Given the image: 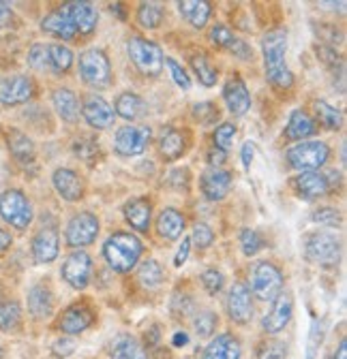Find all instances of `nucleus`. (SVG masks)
Returning a JSON list of instances; mask_svg holds the SVG:
<instances>
[{
  "mask_svg": "<svg viewBox=\"0 0 347 359\" xmlns=\"http://www.w3.org/2000/svg\"><path fill=\"white\" fill-rule=\"evenodd\" d=\"M285 50H287V34L285 30H270L262 39V52L266 65V77L277 88H289L294 83V75L285 65Z\"/></svg>",
  "mask_w": 347,
  "mask_h": 359,
  "instance_id": "f257e3e1",
  "label": "nucleus"
},
{
  "mask_svg": "<svg viewBox=\"0 0 347 359\" xmlns=\"http://www.w3.org/2000/svg\"><path fill=\"white\" fill-rule=\"evenodd\" d=\"M142 250H144L142 242L133 233H124V231L110 236L107 242L103 244L105 261L110 263V267L114 269V272H120V274L136 267V263L142 257Z\"/></svg>",
  "mask_w": 347,
  "mask_h": 359,
  "instance_id": "f03ea898",
  "label": "nucleus"
},
{
  "mask_svg": "<svg viewBox=\"0 0 347 359\" xmlns=\"http://www.w3.org/2000/svg\"><path fill=\"white\" fill-rule=\"evenodd\" d=\"M126 52H129V58H131V62L144 75H159L161 73V69H163V54H161V48H159L157 43H152L148 39H142V36H133V39H129Z\"/></svg>",
  "mask_w": 347,
  "mask_h": 359,
  "instance_id": "7ed1b4c3",
  "label": "nucleus"
},
{
  "mask_svg": "<svg viewBox=\"0 0 347 359\" xmlns=\"http://www.w3.org/2000/svg\"><path fill=\"white\" fill-rule=\"evenodd\" d=\"M0 216L15 229H26L32 220V205L22 191H5L0 195Z\"/></svg>",
  "mask_w": 347,
  "mask_h": 359,
  "instance_id": "20e7f679",
  "label": "nucleus"
},
{
  "mask_svg": "<svg viewBox=\"0 0 347 359\" xmlns=\"http://www.w3.org/2000/svg\"><path fill=\"white\" fill-rule=\"evenodd\" d=\"M281 285H283V276L279 269L268 263V261H262L253 267V274H251V291L257 299L262 302H273L279 291H281Z\"/></svg>",
  "mask_w": 347,
  "mask_h": 359,
  "instance_id": "39448f33",
  "label": "nucleus"
},
{
  "mask_svg": "<svg viewBox=\"0 0 347 359\" xmlns=\"http://www.w3.org/2000/svg\"><path fill=\"white\" fill-rule=\"evenodd\" d=\"M330 156V150L322 142H300L287 150V161L298 171H315Z\"/></svg>",
  "mask_w": 347,
  "mask_h": 359,
  "instance_id": "423d86ee",
  "label": "nucleus"
},
{
  "mask_svg": "<svg viewBox=\"0 0 347 359\" xmlns=\"http://www.w3.org/2000/svg\"><path fill=\"white\" fill-rule=\"evenodd\" d=\"M79 75L81 79L93 88H105L110 86L112 69L110 60L101 50H86L79 56Z\"/></svg>",
  "mask_w": 347,
  "mask_h": 359,
  "instance_id": "0eeeda50",
  "label": "nucleus"
},
{
  "mask_svg": "<svg viewBox=\"0 0 347 359\" xmlns=\"http://www.w3.org/2000/svg\"><path fill=\"white\" fill-rule=\"evenodd\" d=\"M305 257L322 267H332L339 263L341 246L339 240L330 233H311L305 240Z\"/></svg>",
  "mask_w": 347,
  "mask_h": 359,
  "instance_id": "6e6552de",
  "label": "nucleus"
},
{
  "mask_svg": "<svg viewBox=\"0 0 347 359\" xmlns=\"http://www.w3.org/2000/svg\"><path fill=\"white\" fill-rule=\"evenodd\" d=\"M97 233H99V220H97V216L91 214V212H79V214H75L69 220L65 238H67L69 246L77 248V246L93 244Z\"/></svg>",
  "mask_w": 347,
  "mask_h": 359,
  "instance_id": "1a4fd4ad",
  "label": "nucleus"
},
{
  "mask_svg": "<svg viewBox=\"0 0 347 359\" xmlns=\"http://www.w3.org/2000/svg\"><path fill=\"white\" fill-rule=\"evenodd\" d=\"M148 142H150L148 126H122L116 133L114 148L122 156H138L146 150Z\"/></svg>",
  "mask_w": 347,
  "mask_h": 359,
  "instance_id": "9d476101",
  "label": "nucleus"
},
{
  "mask_svg": "<svg viewBox=\"0 0 347 359\" xmlns=\"http://www.w3.org/2000/svg\"><path fill=\"white\" fill-rule=\"evenodd\" d=\"M91 274H93V261L89 257V252L77 250L73 255H69L63 263V278L73 287V289H86L91 283Z\"/></svg>",
  "mask_w": 347,
  "mask_h": 359,
  "instance_id": "9b49d317",
  "label": "nucleus"
},
{
  "mask_svg": "<svg viewBox=\"0 0 347 359\" xmlns=\"http://www.w3.org/2000/svg\"><path fill=\"white\" fill-rule=\"evenodd\" d=\"M32 93H34V83L24 75L0 77V103L3 105H22L30 101Z\"/></svg>",
  "mask_w": 347,
  "mask_h": 359,
  "instance_id": "f8f14e48",
  "label": "nucleus"
},
{
  "mask_svg": "<svg viewBox=\"0 0 347 359\" xmlns=\"http://www.w3.org/2000/svg\"><path fill=\"white\" fill-rule=\"evenodd\" d=\"M199 187H202V193H204L206 199H210V201H221L230 193L232 173L225 171V169H219V167H212V169H208V171L202 173Z\"/></svg>",
  "mask_w": 347,
  "mask_h": 359,
  "instance_id": "ddd939ff",
  "label": "nucleus"
},
{
  "mask_svg": "<svg viewBox=\"0 0 347 359\" xmlns=\"http://www.w3.org/2000/svg\"><path fill=\"white\" fill-rule=\"evenodd\" d=\"M228 314L234 323H247L253 314V299L247 285L236 283L228 295Z\"/></svg>",
  "mask_w": 347,
  "mask_h": 359,
  "instance_id": "4468645a",
  "label": "nucleus"
},
{
  "mask_svg": "<svg viewBox=\"0 0 347 359\" xmlns=\"http://www.w3.org/2000/svg\"><path fill=\"white\" fill-rule=\"evenodd\" d=\"M60 11L69 18L75 32H81V34L93 32L99 20L97 9L91 3H67L65 7H60Z\"/></svg>",
  "mask_w": 347,
  "mask_h": 359,
  "instance_id": "2eb2a0df",
  "label": "nucleus"
},
{
  "mask_svg": "<svg viewBox=\"0 0 347 359\" xmlns=\"http://www.w3.org/2000/svg\"><path fill=\"white\" fill-rule=\"evenodd\" d=\"M294 187L298 191L300 197H305L307 201H313L317 197H324L330 189L328 175L320 173V171H302L296 180Z\"/></svg>",
  "mask_w": 347,
  "mask_h": 359,
  "instance_id": "dca6fc26",
  "label": "nucleus"
},
{
  "mask_svg": "<svg viewBox=\"0 0 347 359\" xmlns=\"http://www.w3.org/2000/svg\"><path fill=\"white\" fill-rule=\"evenodd\" d=\"M292 312H294V304H292V297L287 293H279L275 299H273V310L264 317V330L268 334H279L281 330H285V325L289 323L292 319Z\"/></svg>",
  "mask_w": 347,
  "mask_h": 359,
  "instance_id": "f3484780",
  "label": "nucleus"
},
{
  "mask_svg": "<svg viewBox=\"0 0 347 359\" xmlns=\"http://www.w3.org/2000/svg\"><path fill=\"white\" fill-rule=\"evenodd\" d=\"M81 116L84 120L89 122L93 128H110L116 120V114L114 109L110 107L107 101H103L101 97H91V99H86L84 103V109H81Z\"/></svg>",
  "mask_w": 347,
  "mask_h": 359,
  "instance_id": "a211bd4d",
  "label": "nucleus"
},
{
  "mask_svg": "<svg viewBox=\"0 0 347 359\" xmlns=\"http://www.w3.org/2000/svg\"><path fill=\"white\" fill-rule=\"evenodd\" d=\"M32 257L37 263H52L58 257V233L52 227H43L32 238Z\"/></svg>",
  "mask_w": 347,
  "mask_h": 359,
  "instance_id": "6ab92c4d",
  "label": "nucleus"
},
{
  "mask_svg": "<svg viewBox=\"0 0 347 359\" xmlns=\"http://www.w3.org/2000/svg\"><path fill=\"white\" fill-rule=\"evenodd\" d=\"M223 99H225L230 111L236 114V116L247 114L249 107H251V95H249V90H247V86H244V81L240 77H234V79H230L225 83Z\"/></svg>",
  "mask_w": 347,
  "mask_h": 359,
  "instance_id": "aec40b11",
  "label": "nucleus"
},
{
  "mask_svg": "<svg viewBox=\"0 0 347 359\" xmlns=\"http://www.w3.org/2000/svg\"><path fill=\"white\" fill-rule=\"evenodd\" d=\"M52 182H54V189L58 191V195L67 201H77L84 195L81 180L71 169H56L52 175Z\"/></svg>",
  "mask_w": 347,
  "mask_h": 359,
  "instance_id": "412c9836",
  "label": "nucleus"
},
{
  "mask_svg": "<svg viewBox=\"0 0 347 359\" xmlns=\"http://www.w3.org/2000/svg\"><path fill=\"white\" fill-rule=\"evenodd\" d=\"M93 323V312L86 308V306H71L63 312V319H60V330L69 336H75L79 332H84Z\"/></svg>",
  "mask_w": 347,
  "mask_h": 359,
  "instance_id": "4be33fe9",
  "label": "nucleus"
},
{
  "mask_svg": "<svg viewBox=\"0 0 347 359\" xmlns=\"http://www.w3.org/2000/svg\"><path fill=\"white\" fill-rule=\"evenodd\" d=\"M110 357L112 359H148L144 346L131 334H120L112 340Z\"/></svg>",
  "mask_w": 347,
  "mask_h": 359,
  "instance_id": "5701e85b",
  "label": "nucleus"
},
{
  "mask_svg": "<svg viewBox=\"0 0 347 359\" xmlns=\"http://www.w3.org/2000/svg\"><path fill=\"white\" fill-rule=\"evenodd\" d=\"M150 214H152V205L148 199L138 197L133 201H129L124 205V218L131 224L136 231H148L150 227Z\"/></svg>",
  "mask_w": 347,
  "mask_h": 359,
  "instance_id": "b1692460",
  "label": "nucleus"
},
{
  "mask_svg": "<svg viewBox=\"0 0 347 359\" xmlns=\"http://www.w3.org/2000/svg\"><path fill=\"white\" fill-rule=\"evenodd\" d=\"M204 359H240V342L232 334L216 336L206 346Z\"/></svg>",
  "mask_w": 347,
  "mask_h": 359,
  "instance_id": "393cba45",
  "label": "nucleus"
},
{
  "mask_svg": "<svg viewBox=\"0 0 347 359\" xmlns=\"http://www.w3.org/2000/svg\"><path fill=\"white\" fill-rule=\"evenodd\" d=\"M28 310L34 319H46L54 310V297L52 291L43 285H37L28 291Z\"/></svg>",
  "mask_w": 347,
  "mask_h": 359,
  "instance_id": "a878e982",
  "label": "nucleus"
},
{
  "mask_svg": "<svg viewBox=\"0 0 347 359\" xmlns=\"http://www.w3.org/2000/svg\"><path fill=\"white\" fill-rule=\"evenodd\" d=\"M315 133H317V126H315V122L305 111H300V109L292 111L289 122H287V128H285V137L287 140L302 142V140L311 137V135H315Z\"/></svg>",
  "mask_w": 347,
  "mask_h": 359,
  "instance_id": "bb28decb",
  "label": "nucleus"
},
{
  "mask_svg": "<svg viewBox=\"0 0 347 359\" xmlns=\"http://www.w3.org/2000/svg\"><path fill=\"white\" fill-rule=\"evenodd\" d=\"M183 229H185V218L181 216V212L176 210H163L159 214V220H157V231L161 233V238L165 240H178L183 236Z\"/></svg>",
  "mask_w": 347,
  "mask_h": 359,
  "instance_id": "cd10ccee",
  "label": "nucleus"
},
{
  "mask_svg": "<svg viewBox=\"0 0 347 359\" xmlns=\"http://www.w3.org/2000/svg\"><path fill=\"white\" fill-rule=\"evenodd\" d=\"M54 107L58 111V116L65 120V122H75L79 118V103H77V97L71 93V90L67 88H58L54 97Z\"/></svg>",
  "mask_w": 347,
  "mask_h": 359,
  "instance_id": "c85d7f7f",
  "label": "nucleus"
},
{
  "mask_svg": "<svg viewBox=\"0 0 347 359\" xmlns=\"http://www.w3.org/2000/svg\"><path fill=\"white\" fill-rule=\"evenodd\" d=\"M41 28L46 30V32H50V34H54V36H58V39H65V41H71L75 36L73 24L69 22V18L60 9L58 11H52L50 15L43 18Z\"/></svg>",
  "mask_w": 347,
  "mask_h": 359,
  "instance_id": "c756f323",
  "label": "nucleus"
},
{
  "mask_svg": "<svg viewBox=\"0 0 347 359\" xmlns=\"http://www.w3.org/2000/svg\"><path fill=\"white\" fill-rule=\"evenodd\" d=\"M178 9H181V15L193 28H204L210 18V5L204 3V0H185V3H178Z\"/></svg>",
  "mask_w": 347,
  "mask_h": 359,
  "instance_id": "7c9ffc66",
  "label": "nucleus"
},
{
  "mask_svg": "<svg viewBox=\"0 0 347 359\" xmlns=\"http://www.w3.org/2000/svg\"><path fill=\"white\" fill-rule=\"evenodd\" d=\"M159 150H161V154H163L167 161H176V158H181L183 152H185V137H183V133L176 130V128H167V130H163L161 140H159Z\"/></svg>",
  "mask_w": 347,
  "mask_h": 359,
  "instance_id": "2f4dec72",
  "label": "nucleus"
},
{
  "mask_svg": "<svg viewBox=\"0 0 347 359\" xmlns=\"http://www.w3.org/2000/svg\"><path fill=\"white\" fill-rule=\"evenodd\" d=\"M116 111L124 120H138L146 114V103L136 93H122L116 99Z\"/></svg>",
  "mask_w": 347,
  "mask_h": 359,
  "instance_id": "473e14b6",
  "label": "nucleus"
},
{
  "mask_svg": "<svg viewBox=\"0 0 347 359\" xmlns=\"http://www.w3.org/2000/svg\"><path fill=\"white\" fill-rule=\"evenodd\" d=\"M7 144H9L11 154H13L20 163L32 161V156H34V144L26 137V135H24L22 130L11 128V130L7 133Z\"/></svg>",
  "mask_w": 347,
  "mask_h": 359,
  "instance_id": "72a5a7b5",
  "label": "nucleus"
},
{
  "mask_svg": "<svg viewBox=\"0 0 347 359\" xmlns=\"http://www.w3.org/2000/svg\"><path fill=\"white\" fill-rule=\"evenodd\" d=\"M138 280L142 283V287L146 289H157L161 283H163V267L155 261V259H148L140 265L138 269Z\"/></svg>",
  "mask_w": 347,
  "mask_h": 359,
  "instance_id": "f704fd0d",
  "label": "nucleus"
},
{
  "mask_svg": "<svg viewBox=\"0 0 347 359\" xmlns=\"http://www.w3.org/2000/svg\"><path fill=\"white\" fill-rule=\"evenodd\" d=\"M48 58H50V71L65 73L73 65V52L65 45H48Z\"/></svg>",
  "mask_w": 347,
  "mask_h": 359,
  "instance_id": "c9c22d12",
  "label": "nucleus"
},
{
  "mask_svg": "<svg viewBox=\"0 0 347 359\" xmlns=\"http://www.w3.org/2000/svg\"><path fill=\"white\" fill-rule=\"evenodd\" d=\"M161 20H163V9H161V5H157V3H144V5H140L138 22H140L142 28H148V30L159 28V26H161Z\"/></svg>",
  "mask_w": 347,
  "mask_h": 359,
  "instance_id": "e433bc0d",
  "label": "nucleus"
},
{
  "mask_svg": "<svg viewBox=\"0 0 347 359\" xmlns=\"http://www.w3.org/2000/svg\"><path fill=\"white\" fill-rule=\"evenodd\" d=\"M22 310L18 302H5L0 304V330H13L20 323Z\"/></svg>",
  "mask_w": 347,
  "mask_h": 359,
  "instance_id": "4c0bfd02",
  "label": "nucleus"
},
{
  "mask_svg": "<svg viewBox=\"0 0 347 359\" xmlns=\"http://www.w3.org/2000/svg\"><path fill=\"white\" fill-rule=\"evenodd\" d=\"M191 67H193V71L197 73V77H199V81L204 83V86H214L216 83V69L210 65V60L206 58V56H195L193 60H191Z\"/></svg>",
  "mask_w": 347,
  "mask_h": 359,
  "instance_id": "58836bf2",
  "label": "nucleus"
},
{
  "mask_svg": "<svg viewBox=\"0 0 347 359\" xmlns=\"http://www.w3.org/2000/svg\"><path fill=\"white\" fill-rule=\"evenodd\" d=\"M315 111H317V118H320V124L326 126L328 130H336L341 126V111L334 109L332 105H328L326 101H320L315 105Z\"/></svg>",
  "mask_w": 347,
  "mask_h": 359,
  "instance_id": "ea45409f",
  "label": "nucleus"
},
{
  "mask_svg": "<svg viewBox=\"0 0 347 359\" xmlns=\"http://www.w3.org/2000/svg\"><path fill=\"white\" fill-rule=\"evenodd\" d=\"M28 65L34 71H50V58H48V45L34 43L28 52Z\"/></svg>",
  "mask_w": 347,
  "mask_h": 359,
  "instance_id": "a19ab883",
  "label": "nucleus"
},
{
  "mask_svg": "<svg viewBox=\"0 0 347 359\" xmlns=\"http://www.w3.org/2000/svg\"><path fill=\"white\" fill-rule=\"evenodd\" d=\"M257 359H287V344L281 340H266L257 348Z\"/></svg>",
  "mask_w": 347,
  "mask_h": 359,
  "instance_id": "79ce46f5",
  "label": "nucleus"
},
{
  "mask_svg": "<svg viewBox=\"0 0 347 359\" xmlns=\"http://www.w3.org/2000/svg\"><path fill=\"white\" fill-rule=\"evenodd\" d=\"M234 135H236V126L230 124V122H223L219 128L214 130V148L228 152L232 142H234Z\"/></svg>",
  "mask_w": 347,
  "mask_h": 359,
  "instance_id": "37998d69",
  "label": "nucleus"
},
{
  "mask_svg": "<svg viewBox=\"0 0 347 359\" xmlns=\"http://www.w3.org/2000/svg\"><path fill=\"white\" fill-rule=\"evenodd\" d=\"M223 283H225L223 274L219 272V269H214V267L206 269V272L202 274V285H204V289H206L210 295H216V293H219V291L223 289Z\"/></svg>",
  "mask_w": 347,
  "mask_h": 359,
  "instance_id": "c03bdc74",
  "label": "nucleus"
},
{
  "mask_svg": "<svg viewBox=\"0 0 347 359\" xmlns=\"http://www.w3.org/2000/svg\"><path fill=\"white\" fill-rule=\"evenodd\" d=\"M210 41L216 45V48H232V43L236 41V36H234V32L228 28V26H223V24H216L212 30H210Z\"/></svg>",
  "mask_w": 347,
  "mask_h": 359,
  "instance_id": "a18cd8bd",
  "label": "nucleus"
},
{
  "mask_svg": "<svg viewBox=\"0 0 347 359\" xmlns=\"http://www.w3.org/2000/svg\"><path fill=\"white\" fill-rule=\"evenodd\" d=\"M193 327H195L197 336H202V338L214 334V330H216V314H212V312L197 314V319L193 321Z\"/></svg>",
  "mask_w": 347,
  "mask_h": 359,
  "instance_id": "49530a36",
  "label": "nucleus"
},
{
  "mask_svg": "<svg viewBox=\"0 0 347 359\" xmlns=\"http://www.w3.org/2000/svg\"><path fill=\"white\" fill-rule=\"evenodd\" d=\"M240 246H242V252L247 257H253L259 248H262V238H259V233L253 231V229H242V233H240Z\"/></svg>",
  "mask_w": 347,
  "mask_h": 359,
  "instance_id": "de8ad7c7",
  "label": "nucleus"
},
{
  "mask_svg": "<svg viewBox=\"0 0 347 359\" xmlns=\"http://www.w3.org/2000/svg\"><path fill=\"white\" fill-rule=\"evenodd\" d=\"M324 342V323L320 321H313L311 325V334H309V344H307V359H313L320 344Z\"/></svg>",
  "mask_w": 347,
  "mask_h": 359,
  "instance_id": "09e8293b",
  "label": "nucleus"
},
{
  "mask_svg": "<svg viewBox=\"0 0 347 359\" xmlns=\"http://www.w3.org/2000/svg\"><path fill=\"white\" fill-rule=\"evenodd\" d=\"M193 116L202 124H212L216 118H219V109H216L212 103H197V105H193Z\"/></svg>",
  "mask_w": 347,
  "mask_h": 359,
  "instance_id": "8fccbe9b",
  "label": "nucleus"
},
{
  "mask_svg": "<svg viewBox=\"0 0 347 359\" xmlns=\"http://www.w3.org/2000/svg\"><path fill=\"white\" fill-rule=\"evenodd\" d=\"M165 65H167V69H169V73H171L174 81H176L181 88H185V90H189V88H191V79L187 77L185 69H181V65H178L176 60H174V58H165Z\"/></svg>",
  "mask_w": 347,
  "mask_h": 359,
  "instance_id": "3c124183",
  "label": "nucleus"
},
{
  "mask_svg": "<svg viewBox=\"0 0 347 359\" xmlns=\"http://www.w3.org/2000/svg\"><path fill=\"white\" fill-rule=\"evenodd\" d=\"M191 240L197 244V248H208L212 244V240H214V233H212V229L208 227V224H195Z\"/></svg>",
  "mask_w": 347,
  "mask_h": 359,
  "instance_id": "603ef678",
  "label": "nucleus"
},
{
  "mask_svg": "<svg viewBox=\"0 0 347 359\" xmlns=\"http://www.w3.org/2000/svg\"><path fill=\"white\" fill-rule=\"evenodd\" d=\"M75 348H77V344L69 336H65V338H60V340L54 342V355H58V357H69Z\"/></svg>",
  "mask_w": 347,
  "mask_h": 359,
  "instance_id": "864d4df0",
  "label": "nucleus"
},
{
  "mask_svg": "<svg viewBox=\"0 0 347 359\" xmlns=\"http://www.w3.org/2000/svg\"><path fill=\"white\" fill-rule=\"evenodd\" d=\"M317 222H328V224H339V212L336 210H332V208H324V210H320V212H315V216H313Z\"/></svg>",
  "mask_w": 347,
  "mask_h": 359,
  "instance_id": "5fc2aeb1",
  "label": "nucleus"
},
{
  "mask_svg": "<svg viewBox=\"0 0 347 359\" xmlns=\"http://www.w3.org/2000/svg\"><path fill=\"white\" fill-rule=\"evenodd\" d=\"M232 52H234V56H238L240 60H247V58H251V50H249V45L244 43V41H234L232 43V48H230Z\"/></svg>",
  "mask_w": 347,
  "mask_h": 359,
  "instance_id": "6e6d98bb",
  "label": "nucleus"
},
{
  "mask_svg": "<svg viewBox=\"0 0 347 359\" xmlns=\"http://www.w3.org/2000/svg\"><path fill=\"white\" fill-rule=\"evenodd\" d=\"M189 248H191V240H189V238H185V240H183V244H181V248H178V252H176V257H174V265L181 267V265L187 261V257H189Z\"/></svg>",
  "mask_w": 347,
  "mask_h": 359,
  "instance_id": "4d7b16f0",
  "label": "nucleus"
},
{
  "mask_svg": "<svg viewBox=\"0 0 347 359\" xmlns=\"http://www.w3.org/2000/svg\"><path fill=\"white\" fill-rule=\"evenodd\" d=\"M208 163H210L212 167H219L221 163H225V152L219 150V148H212V150L208 152Z\"/></svg>",
  "mask_w": 347,
  "mask_h": 359,
  "instance_id": "13d9d810",
  "label": "nucleus"
},
{
  "mask_svg": "<svg viewBox=\"0 0 347 359\" xmlns=\"http://www.w3.org/2000/svg\"><path fill=\"white\" fill-rule=\"evenodd\" d=\"M251 161H253V144L249 142V144L242 146V165L249 169L251 167Z\"/></svg>",
  "mask_w": 347,
  "mask_h": 359,
  "instance_id": "bf43d9fd",
  "label": "nucleus"
},
{
  "mask_svg": "<svg viewBox=\"0 0 347 359\" xmlns=\"http://www.w3.org/2000/svg\"><path fill=\"white\" fill-rule=\"evenodd\" d=\"M13 244V238H11V233L9 231H3L0 229V252H5L9 246Z\"/></svg>",
  "mask_w": 347,
  "mask_h": 359,
  "instance_id": "052dcab7",
  "label": "nucleus"
},
{
  "mask_svg": "<svg viewBox=\"0 0 347 359\" xmlns=\"http://www.w3.org/2000/svg\"><path fill=\"white\" fill-rule=\"evenodd\" d=\"M187 342H189V336L185 332H176V334H174V338H171L174 346H185Z\"/></svg>",
  "mask_w": 347,
  "mask_h": 359,
  "instance_id": "680f3d73",
  "label": "nucleus"
},
{
  "mask_svg": "<svg viewBox=\"0 0 347 359\" xmlns=\"http://www.w3.org/2000/svg\"><path fill=\"white\" fill-rule=\"evenodd\" d=\"M332 359H347V342L345 340H341V344H339L336 353L332 355Z\"/></svg>",
  "mask_w": 347,
  "mask_h": 359,
  "instance_id": "e2e57ef3",
  "label": "nucleus"
},
{
  "mask_svg": "<svg viewBox=\"0 0 347 359\" xmlns=\"http://www.w3.org/2000/svg\"><path fill=\"white\" fill-rule=\"evenodd\" d=\"M9 15H11L9 7H7L5 3H0V24H3L5 20H9Z\"/></svg>",
  "mask_w": 347,
  "mask_h": 359,
  "instance_id": "0e129e2a",
  "label": "nucleus"
},
{
  "mask_svg": "<svg viewBox=\"0 0 347 359\" xmlns=\"http://www.w3.org/2000/svg\"><path fill=\"white\" fill-rule=\"evenodd\" d=\"M0 357H3V346H0Z\"/></svg>",
  "mask_w": 347,
  "mask_h": 359,
  "instance_id": "69168bd1",
  "label": "nucleus"
}]
</instances>
